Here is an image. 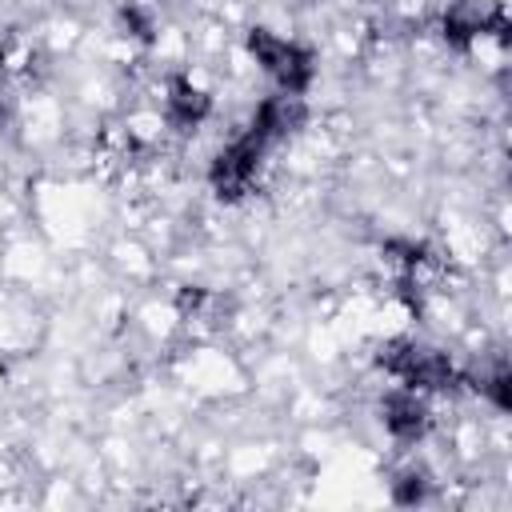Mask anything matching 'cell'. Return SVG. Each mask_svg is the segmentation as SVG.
Returning <instances> with one entry per match:
<instances>
[{
    "label": "cell",
    "instance_id": "cell-1",
    "mask_svg": "<svg viewBox=\"0 0 512 512\" xmlns=\"http://www.w3.org/2000/svg\"><path fill=\"white\" fill-rule=\"evenodd\" d=\"M376 360L388 376H396L404 388H416V392H452L456 384H464V376L448 360V352L416 344V340H392L380 348Z\"/></svg>",
    "mask_w": 512,
    "mask_h": 512
},
{
    "label": "cell",
    "instance_id": "cell-2",
    "mask_svg": "<svg viewBox=\"0 0 512 512\" xmlns=\"http://www.w3.org/2000/svg\"><path fill=\"white\" fill-rule=\"evenodd\" d=\"M248 52L256 56V64L272 76V84L280 92H292V96H304L312 76H316V64H312V52L300 48L296 40H284L268 28H252L248 32Z\"/></svg>",
    "mask_w": 512,
    "mask_h": 512
},
{
    "label": "cell",
    "instance_id": "cell-3",
    "mask_svg": "<svg viewBox=\"0 0 512 512\" xmlns=\"http://www.w3.org/2000/svg\"><path fill=\"white\" fill-rule=\"evenodd\" d=\"M268 148H272V144L248 124L228 148L216 152V160H212V168H208V184H212V192H216L220 200H240V196L256 184Z\"/></svg>",
    "mask_w": 512,
    "mask_h": 512
},
{
    "label": "cell",
    "instance_id": "cell-4",
    "mask_svg": "<svg viewBox=\"0 0 512 512\" xmlns=\"http://www.w3.org/2000/svg\"><path fill=\"white\" fill-rule=\"evenodd\" d=\"M380 420L388 428V436L396 444H416L428 424H432V412H428V400L416 392V388H392L384 400H380Z\"/></svg>",
    "mask_w": 512,
    "mask_h": 512
},
{
    "label": "cell",
    "instance_id": "cell-5",
    "mask_svg": "<svg viewBox=\"0 0 512 512\" xmlns=\"http://www.w3.org/2000/svg\"><path fill=\"white\" fill-rule=\"evenodd\" d=\"M304 116H308V108H304V96H292V92H276V96H268V100L256 108V116H252V128H256V132H260L268 144H280V140H288L292 132H300Z\"/></svg>",
    "mask_w": 512,
    "mask_h": 512
},
{
    "label": "cell",
    "instance_id": "cell-6",
    "mask_svg": "<svg viewBox=\"0 0 512 512\" xmlns=\"http://www.w3.org/2000/svg\"><path fill=\"white\" fill-rule=\"evenodd\" d=\"M488 28L504 36V12H500L496 4H476V0H464V4L448 8V16H444V40H448V44H460V48H464L468 40L484 36Z\"/></svg>",
    "mask_w": 512,
    "mask_h": 512
},
{
    "label": "cell",
    "instance_id": "cell-7",
    "mask_svg": "<svg viewBox=\"0 0 512 512\" xmlns=\"http://www.w3.org/2000/svg\"><path fill=\"white\" fill-rule=\"evenodd\" d=\"M208 96L200 88H192L188 80H172L168 88V120L180 124V128H196L204 116H208Z\"/></svg>",
    "mask_w": 512,
    "mask_h": 512
},
{
    "label": "cell",
    "instance_id": "cell-8",
    "mask_svg": "<svg viewBox=\"0 0 512 512\" xmlns=\"http://www.w3.org/2000/svg\"><path fill=\"white\" fill-rule=\"evenodd\" d=\"M428 496H432V480L424 472H416V468H408V472H400L392 480V500L396 504H424Z\"/></svg>",
    "mask_w": 512,
    "mask_h": 512
},
{
    "label": "cell",
    "instance_id": "cell-9",
    "mask_svg": "<svg viewBox=\"0 0 512 512\" xmlns=\"http://www.w3.org/2000/svg\"><path fill=\"white\" fill-rule=\"evenodd\" d=\"M484 396H492V404L496 408H508L512 404V396H508V368H504V360H496V368L488 372V376H480V384H476Z\"/></svg>",
    "mask_w": 512,
    "mask_h": 512
}]
</instances>
